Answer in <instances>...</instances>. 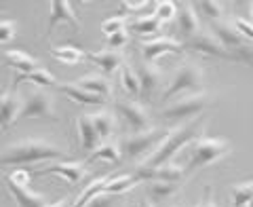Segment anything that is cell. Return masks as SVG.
I'll list each match as a JSON object with an SVG mask.
<instances>
[{
	"label": "cell",
	"instance_id": "obj_1",
	"mask_svg": "<svg viewBox=\"0 0 253 207\" xmlns=\"http://www.w3.org/2000/svg\"><path fill=\"white\" fill-rule=\"evenodd\" d=\"M68 153L61 146L53 144L42 138H26L19 142L4 146L2 150V165H23V163H38V161H66Z\"/></svg>",
	"mask_w": 253,
	"mask_h": 207
},
{
	"label": "cell",
	"instance_id": "obj_2",
	"mask_svg": "<svg viewBox=\"0 0 253 207\" xmlns=\"http://www.w3.org/2000/svg\"><path fill=\"white\" fill-rule=\"evenodd\" d=\"M205 125H207V116L201 114V116L192 118V121H188L186 125L177 127V129L171 131L169 138L163 142V146L158 148L154 155H150L146 158L144 165H148V167H161V165L171 163V158L175 156L179 150H184L186 146H192L196 140L203 138Z\"/></svg>",
	"mask_w": 253,
	"mask_h": 207
},
{
	"label": "cell",
	"instance_id": "obj_3",
	"mask_svg": "<svg viewBox=\"0 0 253 207\" xmlns=\"http://www.w3.org/2000/svg\"><path fill=\"white\" fill-rule=\"evenodd\" d=\"M171 135L169 129H156L152 127L150 131H141V133H129L118 142L123 150V158L125 161H141L144 163L150 155H154L158 148L163 146V142Z\"/></svg>",
	"mask_w": 253,
	"mask_h": 207
},
{
	"label": "cell",
	"instance_id": "obj_4",
	"mask_svg": "<svg viewBox=\"0 0 253 207\" xmlns=\"http://www.w3.org/2000/svg\"><path fill=\"white\" fill-rule=\"evenodd\" d=\"M205 91V72L199 63L194 61H186L179 68H175V72L171 74L169 85L163 89L161 100L163 102H173L175 95H192V93H201Z\"/></svg>",
	"mask_w": 253,
	"mask_h": 207
},
{
	"label": "cell",
	"instance_id": "obj_5",
	"mask_svg": "<svg viewBox=\"0 0 253 207\" xmlns=\"http://www.w3.org/2000/svg\"><path fill=\"white\" fill-rule=\"evenodd\" d=\"M232 153V144L226 138H201L192 144V153L188 156L186 163V176L194 173L199 169H207V167L215 165L224 156Z\"/></svg>",
	"mask_w": 253,
	"mask_h": 207
},
{
	"label": "cell",
	"instance_id": "obj_6",
	"mask_svg": "<svg viewBox=\"0 0 253 207\" xmlns=\"http://www.w3.org/2000/svg\"><path fill=\"white\" fill-rule=\"evenodd\" d=\"M211 106V98L207 91H201V93H192V95H184V98H177L169 102L167 106L163 108L161 116L165 118V121H192V118L201 116L205 110H207Z\"/></svg>",
	"mask_w": 253,
	"mask_h": 207
},
{
	"label": "cell",
	"instance_id": "obj_7",
	"mask_svg": "<svg viewBox=\"0 0 253 207\" xmlns=\"http://www.w3.org/2000/svg\"><path fill=\"white\" fill-rule=\"evenodd\" d=\"M19 118H51V121H57L55 95L42 91L41 87H32L23 98V110Z\"/></svg>",
	"mask_w": 253,
	"mask_h": 207
},
{
	"label": "cell",
	"instance_id": "obj_8",
	"mask_svg": "<svg viewBox=\"0 0 253 207\" xmlns=\"http://www.w3.org/2000/svg\"><path fill=\"white\" fill-rule=\"evenodd\" d=\"M116 114L123 118L125 125L131 129V133H141V131H150L152 129V121L146 106H141L135 100H118L114 104Z\"/></svg>",
	"mask_w": 253,
	"mask_h": 207
},
{
	"label": "cell",
	"instance_id": "obj_9",
	"mask_svg": "<svg viewBox=\"0 0 253 207\" xmlns=\"http://www.w3.org/2000/svg\"><path fill=\"white\" fill-rule=\"evenodd\" d=\"M133 176L141 182H184L186 167L167 163L161 167H148L144 163H137L133 169Z\"/></svg>",
	"mask_w": 253,
	"mask_h": 207
},
{
	"label": "cell",
	"instance_id": "obj_10",
	"mask_svg": "<svg viewBox=\"0 0 253 207\" xmlns=\"http://www.w3.org/2000/svg\"><path fill=\"white\" fill-rule=\"evenodd\" d=\"M186 49L194 51V53H201L205 57H217V59H232V53L226 49L224 45L219 43V38L215 36V32H201L196 34L194 38L186 41Z\"/></svg>",
	"mask_w": 253,
	"mask_h": 207
},
{
	"label": "cell",
	"instance_id": "obj_11",
	"mask_svg": "<svg viewBox=\"0 0 253 207\" xmlns=\"http://www.w3.org/2000/svg\"><path fill=\"white\" fill-rule=\"evenodd\" d=\"M59 23H70L74 30H81V19L74 11V4L68 0H53L49 2V19H46V38H51L53 30Z\"/></svg>",
	"mask_w": 253,
	"mask_h": 207
},
{
	"label": "cell",
	"instance_id": "obj_12",
	"mask_svg": "<svg viewBox=\"0 0 253 207\" xmlns=\"http://www.w3.org/2000/svg\"><path fill=\"white\" fill-rule=\"evenodd\" d=\"M186 47L179 45L175 38L171 36H156V38H148V41L141 43V55H144V61L146 63H154L161 55L165 53H184Z\"/></svg>",
	"mask_w": 253,
	"mask_h": 207
},
{
	"label": "cell",
	"instance_id": "obj_13",
	"mask_svg": "<svg viewBox=\"0 0 253 207\" xmlns=\"http://www.w3.org/2000/svg\"><path fill=\"white\" fill-rule=\"evenodd\" d=\"M59 176L63 180H68V184H78L84 176H86V161H59L53 163L49 167L36 171V176Z\"/></svg>",
	"mask_w": 253,
	"mask_h": 207
},
{
	"label": "cell",
	"instance_id": "obj_14",
	"mask_svg": "<svg viewBox=\"0 0 253 207\" xmlns=\"http://www.w3.org/2000/svg\"><path fill=\"white\" fill-rule=\"evenodd\" d=\"M23 110V98L15 91L9 89L2 93V104H0V121H2V131H9V127L15 125L21 116Z\"/></svg>",
	"mask_w": 253,
	"mask_h": 207
},
{
	"label": "cell",
	"instance_id": "obj_15",
	"mask_svg": "<svg viewBox=\"0 0 253 207\" xmlns=\"http://www.w3.org/2000/svg\"><path fill=\"white\" fill-rule=\"evenodd\" d=\"M76 129H78V142H81V148L84 153H95L104 142H101L97 129L91 121V114H81L76 118Z\"/></svg>",
	"mask_w": 253,
	"mask_h": 207
},
{
	"label": "cell",
	"instance_id": "obj_16",
	"mask_svg": "<svg viewBox=\"0 0 253 207\" xmlns=\"http://www.w3.org/2000/svg\"><path fill=\"white\" fill-rule=\"evenodd\" d=\"M6 188H9V193L13 195L17 207H51L49 199L41 193H34L30 186H19V184H15V182L6 180Z\"/></svg>",
	"mask_w": 253,
	"mask_h": 207
},
{
	"label": "cell",
	"instance_id": "obj_17",
	"mask_svg": "<svg viewBox=\"0 0 253 207\" xmlns=\"http://www.w3.org/2000/svg\"><path fill=\"white\" fill-rule=\"evenodd\" d=\"M137 74H139L141 95L144 98H150V95H156L161 91L163 81H165V74L161 68H156L154 63H144V66L137 68Z\"/></svg>",
	"mask_w": 253,
	"mask_h": 207
},
{
	"label": "cell",
	"instance_id": "obj_18",
	"mask_svg": "<svg viewBox=\"0 0 253 207\" xmlns=\"http://www.w3.org/2000/svg\"><path fill=\"white\" fill-rule=\"evenodd\" d=\"M86 59H91L95 66L99 68V72L104 76H108V78L112 74H116V72H121V68L125 66L123 55L118 51H112V49L99 51V53H86Z\"/></svg>",
	"mask_w": 253,
	"mask_h": 207
},
{
	"label": "cell",
	"instance_id": "obj_19",
	"mask_svg": "<svg viewBox=\"0 0 253 207\" xmlns=\"http://www.w3.org/2000/svg\"><path fill=\"white\" fill-rule=\"evenodd\" d=\"M215 36L219 38V43L224 45L230 53L249 43L247 38L239 32V28L234 26V21H215Z\"/></svg>",
	"mask_w": 253,
	"mask_h": 207
},
{
	"label": "cell",
	"instance_id": "obj_20",
	"mask_svg": "<svg viewBox=\"0 0 253 207\" xmlns=\"http://www.w3.org/2000/svg\"><path fill=\"white\" fill-rule=\"evenodd\" d=\"M57 91L63 93L68 100H72L76 104H83V106H104L106 98L101 95H95L91 91L83 89L78 83H63V85H57Z\"/></svg>",
	"mask_w": 253,
	"mask_h": 207
},
{
	"label": "cell",
	"instance_id": "obj_21",
	"mask_svg": "<svg viewBox=\"0 0 253 207\" xmlns=\"http://www.w3.org/2000/svg\"><path fill=\"white\" fill-rule=\"evenodd\" d=\"M2 59L9 68L19 70V74H26V72H34V70L41 68V59L38 57H32L26 51H19V49H6L2 53Z\"/></svg>",
	"mask_w": 253,
	"mask_h": 207
},
{
	"label": "cell",
	"instance_id": "obj_22",
	"mask_svg": "<svg viewBox=\"0 0 253 207\" xmlns=\"http://www.w3.org/2000/svg\"><path fill=\"white\" fill-rule=\"evenodd\" d=\"M177 28L179 32L184 34V38H194L196 34H201V19H199V15H196L194 11V4L192 2H184V6H181V11L177 15Z\"/></svg>",
	"mask_w": 253,
	"mask_h": 207
},
{
	"label": "cell",
	"instance_id": "obj_23",
	"mask_svg": "<svg viewBox=\"0 0 253 207\" xmlns=\"http://www.w3.org/2000/svg\"><path fill=\"white\" fill-rule=\"evenodd\" d=\"M23 83H30L32 87H57V78H55L53 72H49L46 68H38L34 70V72H26V74H17L13 78V85H11V89L17 91L19 89V85Z\"/></svg>",
	"mask_w": 253,
	"mask_h": 207
},
{
	"label": "cell",
	"instance_id": "obj_24",
	"mask_svg": "<svg viewBox=\"0 0 253 207\" xmlns=\"http://www.w3.org/2000/svg\"><path fill=\"white\" fill-rule=\"evenodd\" d=\"M76 83L81 85L83 89L91 91V93H95V95H101V98H110V95H112V91H114V87H112V83H110V78L104 76L101 72L84 74V76L78 78Z\"/></svg>",
	"mask_w": 253,
	"mask_h": 207
},
{
	"label": "cell",
	"instance_id": "obj_25",
	"mask_svg": "<svg viewBox=\"0 0 253 207\" xmlns=\"http://www.w3.org/2000/svg\"><path fill=\"white\" fill-rule=\"evenodd\" d=\"M93 161H108V163H116L121 165L125 158H123V150L118 142H104L93 155H89L86 163H93Z\"/></svg>",
	"mask_w": 253,
	"mask_h": 207
},
{
	"label": "cell",
	"instance_id": "obj_26",
	"mask_svg": "<svg viewBox=\"0 0 253 207\" xmlns=\"http://www.w3.org/2000/svg\"><path fill=\"white\" fill-rule=\"evenodd\" d=\"M110 180H112V176H101V178H97V180H93L89 186H86L81 195H78L76 199H74V207H86L95 197H99L101 193H106V186L110 184Z\"/></svg>",
	"mask_w": 253,
	"mask_h": 207
},
{
	"label": "cell",
	"instance_id": "obj_27",
	"mask_svg": "<svg viewBox=\"0 0 253 207\" xmlns=\"http://www.w3.org/2000/svg\"><path fill=\"white\" fill-rule=\"evenodd\" d=\"M181 188H184V182H150L146 186L148 197L152 201H165V199L177 195Z\"/></svg>",
	"mask_w": 253,
	"mask_h": 207
},
{
	"label": "cell",
	"instance_id": "obj_28",
	"mask_svg": "<svg viewBox=\"0 0 253 207\" xmlns=\"http://www.w3.org/2000/svg\"><path fill=\"white\" fill-rule=\"evenodd\" d=\"M91 121L95 125V129H97L101 142H108V138L116 129V116L112 112H108V110H97V112H91Z\"/></svg>",
	"mask_w": 253,
	"mask_h": 207
},
{
	"label": "cell",
	"instance_id": "obj_29",
	"mask_svg": "<svg viewBox=\"0 0 253 207\" xmlns=\"http://www.w3.org/2000/svg\"><path fill=\"white\" fill-rule=\"evenodd\" d=\"M51 55L57 61L61 63H68V66H76V63H81L86 53L81 51L78 47H72V45H61V47H51Z\"/></svg>",
	"mask_w": 253,
	"mask_h": 207
},
{
	"label": "cell",
	"instance_id": "obj_30",
	"mask_svg": "<svg viewBox=\"0 0 253 207\" xmlns=\"http://www.w3.org/2000/svg\"><path fill=\"white\" fill-rule=\"evenodd\" d=\"M137 184H141V180H137L133 173H121V176H112L110 184L106 186V193L108 195H126Z\"/></svg>",
	"mask_w": 253,
	"mask_h": 207
},
{
	"label": "cell",
	"instance_id": "obj_31",
	"mask_svg": "<svg viewBox=\"0 0 253 207\" xmlns=\"http://www.w3.org/2000/svg\"><path fill=\"white\" fill-rule=\"evenodd\" d=\"M121 85H123V89L133 95V98H137V95H141V83H139V74H137V70L129 66V63L125 61V66L121 68Z\"/></svg>",
	"mask_w": 253,
	"mask_h": 207
},
{
	"label": "cell",
	"instance_id": "obj_32",
	"mask_svg": "<svg viewBox=\"0 0 253 207\" xmlns=\"http://www.w3.org/2000/svg\"><path fill=\"white\" fill-rule=\"evenodd\" d=\"M232 195V207H247L253 201V178L241 184H234L230 188Z\"/></svg>",
	"mask_w": 253,
	"mask_h": 207
},
{
	"label": "cell",
	"instance_id": "obj_33",
	"mask_svg": "<svg viewBox=\"0 0 253 207\" xmlns=\"http://www.w3.org/2000/svg\"><path fill=\"white\" fill-rule=\"evenodd\" d=\"M161 26L163 23L156 19V15H144V17H137L131 21V30L135 34H156Z\"/></svg>",
	"mask_w": 253,
	"mask_h": 207
},
{
	"label": "cell",
	"instance_id": "obj_34",
	"mask_svg": "<svg viewBox=\"0 0 253 207\" xmlns=\"http://www.w3.org/2000/svg\"><path fill=\"white\" fill-rule=\"evenodd\" d=\"M194 9H199L201 13H205L207 17L215 21L224 17V4L217 2V0H201V2H194Z\"/></svg>",
	"mask_w": 253,
	"mask_h": 207
},
{
	"label": "cell",
	"instance_id": "obj_35",
	"mask_svg": "<svg viewBox=\"0 0 253 207\" xmlns=\"http://www.w3.org/2000/svg\"><path fill=\"white\" fill-rule=\"evenodd\" d=\"M154 15H156V19L161 23H167V21H171L177 15V4L171 2V0H163V2L156 4Z\"/></svg>",
	"mask_w": 253,
	"mask_h": 207
},
{
	"label": "cell",
	"instance_id": "obj_36",
	"mask_svg": "<svg viewBox=\"0 0 253 207\" xmlns=\"http://www.w3.org/2000/svg\"><path fill=\"white\" fill-rule=\"evenodd\" d=\"M123 201H125V195H108V193H101L99 197H95L86 207H121Z\"/></svg>",
	"mask_w": 253,
	"mask_h": 207
},
{
	"label": "cell",
	"instance_id": "obj_37",
	"mask_svg": "<svg viewBox=\"0 0 253 207\" xmlns=\"http://www.w3.org/2000/svg\"><path fill=\"white\" fill-rule=\"evenodd\" d=\"M158 2H121V17H126V15H135V13H141L144 9H156Z\"/></svg>",
	"mask_w": 253,
	"mask_h": 207
},
{
	"label": "cell",
	"instance_id": "obj_38",
	"mask_svg": "<svg viewBox=\"0 0 253 207\" xmlns=\"http://www.w3.org/2000/svg\"><path fill=\"white\" fill-rule=\"evenodd\" d=\"M15 36H17V21H13V19L0 21V43L9 45Z\"/></svg>",
	"mask_w": 253,
	"mask_h": 207
},
{
	"label": "cell",
	"instance_id": "obj_39",
	"mask_svg": "<svg viewBox=\"0 0 253 207\" xmlns=\"http://www.w3.org/2000/svg\"><path fill=\"white\" fill-rule=\"evenodd\" d=\"M101 32H104V34H108V36L118 34V32H125V17L116 15V17L106 19L104 23H101Z\"/></svg>",
	"mask_w": 253,
	"mask_h": 207
},
{
	"label": "cell",
	"instance_id": "obj_40",
	"mask_svg": "<svg viewBox=\"0 0 253 207\" xmlns=\"http://www.w3.org/2000/svg\"><path fill=\"white\" fill-rule=\"evenodd\" d=\"M232 61H241L245 66H253V43H247L241 49L232 51Z\"/></svg>",
	"mask_w": 253,
	"mask_h": 207
},
{
	"label": "cell",
	"instance_id": "obj_41",
	"mask_svg": "<svg viewBox=\"0 0 253 207\" xmlns=\"http://www.w3.org/2000/svg\"><path fill=\"white\" fill-rule=\"evenodd\" d=\"M232 21H234V26L239 28L241 34L247 38L249 43H253V23H251L249 19H245V17H234Z\"/></svg>",
	"mask_w": 253,
	"mask_h": 207
},
{
	"label": "cell",
	"instance_id": "obj_42",
	"mask_svg": "<svg viewBox=\"0 0 253 207\" xmlns=\"http://www.w3.org/2000/svg\"><path fill=\"white\" fill-rule=\"evenodd\" d=\"M6 180H11V182H15V184H19V186H30L32 173L28 169H15L13 173L6 176Z\"/></svg>",
	"mask_w": 253,
	"mask_h": 207
},
{
	"label": "cell",
	"instance_id": "obj_43",
	"mask_svg": "<svg viewBox=\"0 0 253 207\" xmlns=\"http://www.w3.org/2000/svg\"><path fill=\"white\" fill-rule=\"evenodd\" d=\"M126 41H129V34H126V30L125 32H118V34H112V36H108V45H110V49H121L123 45H126Z\"/></svg>",
	"mask_w": 253,
	"mask_h": 207
},
{
	"label": "cell",
	"instance_id": "obj_44",
	"mask_svg": "<svg viewBox=\"0 0 253 207\" xmlns=\"http://www.w3.org/2000/svg\"><path fill=\"white\" fill-rule=\"evenodd\" d=\"M196 207H217L215 201H213V188L211 186H205V193H203V199L199 201Z\"/></svg>",
	"mask_w": 253,
	"mask_h": 207
},
{
	"label": "cell",
	"instance_id": "obj_45",
	"mask_svg": "<svg viewBox=\"0 0 253 207\" xmlns=\"http://www.w3.org/2000/svg\"><path fill=\"white\" fill-rule=\"evenodd\" d=\"M51 207H74V201H70V199H61L57 203H51Z\"/></svg>",
	"mask_w": 253,
	"mask_h": 207
},
{
	"label": "cell",
	"instance_id": "obj_46",
	"mask_svg": "<svg viewBox=\"0 0 253 207\" xmlns=\"http://www.w3.org/2000/svg\"><path fill=\"white\" fill-rule=\"evenodd\" d=\"M141 207H156V205H154L152 201H150V199H146V201H144V203H141Z\"/></svg>",
	"mask_w": 253,
	"mask_h": 207
},
{
	"label": "cell",
	"instance_id": "obj_47",
	"mask_svg": "<svg viewBox=\"0 0 253 207\" xmlns=\"http://www.w3.org/2000/svg\"><path fill=\"white\" fill-rule=\"evenodd\" d=\"M251 23H253V2H251V19H249Z\"/></svg>",
	"mask_w": 253,
	"mask_h": 207
},
{
	"label": "cell",
	"instance_id": "obj_48",
	"mask_svg": "<svg viewBox=\"0 0 253 207\" xmlns=\"http://www.w3.org/2000/svg\"><path fill=\"white\" fill-rule=\"evenodd\" d=\"M247 207H253V201H251V203H249V205H247Z\"/></svg>",
	"mask_w": 253,
	"mask_h": 207
},
{
	"label": "cell",
	"instance_id": "obj_49",
	"mask_svg": "<svg viewBox=\"0 0 253 207\" xmlns=\"http://www.w3.org/2000/svg\"><path fill=\"white\" fill-rule=\"evenodd\" d=\"M171 207H179V205H171Z\"/></svg>",
	"mask_w": 253,
	"mask_h": 207
}]
</instances>
